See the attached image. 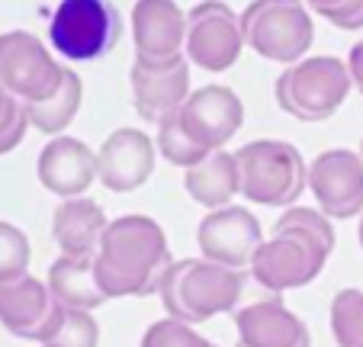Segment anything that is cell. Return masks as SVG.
I'll use <instances>...</instances> for the list:
<instances>
[{"mask_svg":"<svg viewBox=\"0 0 363 347\" xmlns=\"http://www.w3.org/2000/svg\"><path fill=\"white\" fill-rule=\"evenodd\" d=\"M174 254L167 235L151 216H119L103 231L94 270L106 299L155 296L171 270Z\"/></svg>","mask_w":363,"mask_h":347,"instance_id":"6da1fadb","label":"cell"},{"mask_svg":"<svg viewBox=\"0 0 363 347\" xmlns=\"http://www.w3.org/2000/svg\"><path fill=\"white\" fill-rule=\"evenodd\" d=\"M245 293V270L213 264L206 258L174 260L161 280V302L167 319L184 325H203L216 315L232 312Z\"/></svg>","mask_w":363,"mask_h":347,"instance_id":"7a4b0ae2","label":"cell"},{"mask_svg":"<svg viewBox=\"0 0 363 347\" xmlns=\"http://www.w3.org/2000/svg\"><path fill=\"white\" fill-rule=\"evenodd\" d=\"M238 158L241 197L257 206L289 209L308 187V164L293 142L257 138L235 151Z\"/></svg>","mask_w":363,"mask_h":347,"instance_id":"3957f363","label":"cell"},{"mask_svg":"<svg viewBox=\"0 0 363 347\" xmlns=\"http://www.w3.org/2000/svg\"><path fill=\"white\" fill-rule=\"evenodd\" d=\"M350 87L347 62L335 55H312L289 65L274 81V97L280 109L299 123H325L344 106Z\"/></svg>","mask_w":363,"mask_h":347,"instance_id":"277c9868","label":"cell"},{"mask_svg":"<svg viewBox=\"0 0 363 347\" xmlns=\"http://www.w3.org/2000/svg\"><path fill=\"white\" fill-rule=\"evenodd\" d=\"M245 45L277 65L302 62L315 42L312 10L302 0H251L241 13Z\"/></svg>","mask_w":363,"mask_h":347,"instance_id":"5b68a950","label":"cell"},{"mask_svg":"<svg viewBox=\"0 0 363 347\" xmlns=\"http://www.w3.org/2000/svg\"><path fill=\"white\" fill-rule=\"evenodd\" d=\"M123 13L113 0H62L48 20L52 52L65 62H96L119 45Z\"/></svg>","mask_w":363,"mask_h":347,"instance_id":"8992f818","label":"cell"},{"mask_svg":"<svg viewBox=\"0 0 363 347\" xmlns=\"http://www.w3.org/2000/svg\"><path fill=\"white\" fill-rule=\"evenodd\" d=\"M331 251L322 238L308 235V231H274V238H264V245L251 258V277L257 286L270 293H286L308 286L328 264Z\"/></svg>","mask_w":363,"mask_h":347,"instance_id":"52a82bcc","label":"cell"},{"mask_svg":"<svg viewBox=\"0 0 363 347\" xmlns=\"http://www.w3.org/2000/svg\"><path fill=\"white\" fill-rule=\"evenodd\" d=\"M65 65L39 35L26 29L0 33V84L20 103H39L62 84Z\"/></svg>","mask_w":363,"mask_h":347,"instance_id":"ba28073f","label":"cell"},{"mask_svg":"<svg viewBox=\"0 0 363 347\" xmlns=\"http://www.w3.org/2000/svg\"><path fill=\"white\" fill-rule=\"evenodd\" d=\"M245 48V33H241V16L232 13L222 0H199L186 13V48L184 55L190 65L222 75L235 68Z\"/></svg>","mask_w":363,"mask_h":347,"instance_id":"9c48e42d","label":"cell"},{"mask_svg":"<svg viewBox=\"0 0 363 347\" xmlns=\"http://www.w3.org/2000/svg\"><path fill=\"white\" fill-rule=\"evenodd\" d=\"M264 245V228L247 206H222L209 209L196 225V248L199 258L213 264L245 270L251 267L254 251Z\"/></svg>","mask_w":363,"mask_h":347,"instance_id":"30bf717a","label":"cell"},{"mask_svg":"<svg viewBox=\"0 0 363 347\" xmlns=\"http://www.w3.org/2000/svg\"><path fill=\"white\" fill-rule=\"evenodd\" d=\"M308 190L328 219H354L363 212V155L328 148L308 164Z\"/></svg>","mask_w":363,"mask_h":347,"instance_id":"8fae6325","label":"cell"},{"mask_svg":"<svg viewBox=\"0 0 363 347\" xmlns=\"http://www.w3.org/2000/svg\"><path fill=\"white\" fill-rule=\"evenodd\" d=\"M65 319V306H58L48 283L33 273L10 283H0V325L23 341L45 344L58 331Z\"/></svg>","mask_w":363,"mask_h":347,"instance_id":"7c38bea8","label":"cell"},{"mask_svg":"<svg viewBox=\"0 0 363 347\" xmlns=\"http://www.w3.org/2000/svg\"><path fill=\"white\" fill-rule=\"evenodd\" d=\"M180 126L186 136L206 151H222L232 136H238L241 123H245V103L232 87L222 84H206V87L193 90L186 97L184 109H180Z\"/></svg>","mask_w":363,"mask_h":347,"instance_id":"4fadbf2b","label":"cell"},{"mask_svg":"<svg viewBox=\"0 0 363 347\" xmlns=\"http://www.w3.org/2000/svg\"><path fill=\"white\" fill-rule=\"evenodd\" d=\"M158 161V145L142 129H116L96 148V180L110 193H135L148 184Z\"/></svg>","mask_w":363,"mask_h":347,"instance_id":"5bb4252c","label":"cell"},{"mask_svg":"<svg viewBox=\"0 0 363 347\" xmlns=\"http://www.w3.org/2000/svg\"><path fill=\"white\" fill-rule=\"evenodd\" d=\"M132 42H135V62L171 65L184 58L186 13L177 7V0H135Z\"/></svg>","mask_w":363,"mask_h":347,"instance_id":"9a60e30c","label":"cell"},{"mask_svg":"<svg viewBox=\"0 0 363 347\" xmlns=\"http://www.w3.org/2000/svg\"><path fill=\"white\" fill-rule=\"evenodd\" d=\"M132 106L145 123L161 126L164 119L184 109L190 90V58H177L171 65H145L135 62L129 71Z\"/></svg>","mask_w":363,"mask_h":347,"instance_id":"2e32d148","label":"cell"},{"mask_svg":"<svg viewBox=\"0 0 363 347\" xmlns=\"http://www.w3.org/2000/svg\"><path fill=\"white\" fill-rule=\"evenodd\" d=\"M42 187L62 199H77L96 180V151L74 136L48 138L35 161Z\"/></svg>","mask_w":363,"mask_h":347,"instance_id":"e0dca14e","label":"cell"},{"mask_svg":"<svg viewBox=\"0 0 363 347\" xmlns=\"http://www.w3.org/2000/svg\"><path fill=\"white\" fill-rule=\"evenodd\" d=\"M241 347H302L308 344V328L293 309L280 299L251 302L241 312H235Z\"/></svg>","mask_w":363,"mask_h":347,"instance_id":"ac0fdd59","label":"cell"},{"mask_svg":"<svg viewBox=\"0 0 363 347\" xmlns=\"http://www.w3.org/2000/svg\"><path fill=\"white\" fill-rule=\"evenodd\" d=\"M110 228L100 203L87 197L65 199L52 216V238L58 251L68 258H96V248L103 241V231Z\"/></svg>","mask_w":363,"mask_h":347,"instance_id":"d6986e66","label":"cell"},{"mask_svg":"<svg viewBox=\"0 0 363 347\" xmlns=\"http://www.w3.org/2000/svg\"><path fill=\"white\" fill-rule=\"evenodd\" d=\"M184 187L190 199H196L203 209H222L232 206V199L241 193V177H238V158L232 151H213L199 164L186 167Z\"/></svg>","mask_w":363,"mask_h":347,"instance_id":"ffe728a7","label":"cell"},{"mask_svg":"<svg viewBox=\"0 0 363 347\" xmlns=\"http://www.w3.org/2000/svg\"><path fill=\"white\" fill-rule=\"evenodd\" d=\"M48 290L55 296L58 306L65 309H84L94 312L106 302L100 283H96V270H94V258H62L48 267Z\"/></svg>","mask_w":363,"mask_h":347,"instance_id":"44dd1931","label":"cell"},{"mask_svg":"<svg viewBox=\"0 0 363 347\" xmlns=\"http://www.w3.org/2000/svg\"><path fill=\"white\" fill-rule=\"evenodd\" d=\"M81 103H84V81L77 77L74 68L65 65L62 84H58L55 94L39 103H23V106H26V116H29V126H33V129L55 138L74 123V116L81 113Z\"/></svg>","mask_w":363,"mask_h":347,"instance_id":"7402d4cb","label":"cell"},{"mask_svg":"<svg viewBox=\"0 0 363 347\" xmlns=\"http://www.w3.org/2000/svg\"><path fill=\"white\" fill-rule=\"evenodd\" d=\"M331 334L337 347H363V290L347 286L331 299Z\"/></svg>","mask_w":363,"mask_h":347,"instance_id":"603a6c76","label":"cell"},{"mask_svg":"<svg viewBox=\"0 0 363 347\" xmlns=\"http://www.w3.org/2000/svg\"><path fill=\"white\" fill-rule=\"evenodd\" d=\"M155 145H158V155L164 158V161H171L174 167H184V170L213 155V151L199 148V145L186 136V129L180 126V116H171V119H164V123L158 126Z\"/></svg>","mask_w":363,"mask_h":347,"instance_id":"cb8c5ba5","label":"cell"},{"mask_svg":"<svg viewBox=\"0 0 363 347\" xmlns=\"http://www.w3.org/2000/svg\"><path fill=\"white\" fill-rule=\"evenodd\" d=\"M29 258H33V248H29L26 231L16 228L13 222H0V283L26 277Z\"/></svg>","mask_w":363,"mask_h":347,"instance_id":"d4e9b609","label":"cell"},{"mask_svg":"<svg viewBox=\"0 0 363 347\" xmlns=\"http://www.w3.org/2000/svg\"><path fill=\"white\" fill-rule=\"evenodd\" d=\"M96 344H100V325H96L94 312L65 309V319L58 325V331L42 347H96Z\"/></svg>","mask_w":363,"mask_h":347,"instance_id":"484cf974","label":"cell"},{"mask_svg":"<svg viewBox=\"0 0 363 347\" xmlns=\"http://www.w3.org/2000/svg\"><path fill=\"white\" fill-rule=\"evenodd\" d=\"M293 228L308 231V235L322 238L328 248H335V225H331V219L322 209H308V206H289V209H283V216L274 222V231H293Z\"/></svg>","mask_w":363,"mask_h":347,"instance_id":"4316f807","label":"cell"},{"mask_svg":"<svg viewBox=\"0 0 363 347\" xmlns=\"http://www.w3.org/2000/svg\"><path fill=\"white\" fill-rule=\"evenodd\" d=\"M26 129H29L26 106L0 84V155H10L26 138Z\"/></svg>","mask_w":363,"mask_h":347,"instance_id":"83f0119b","label":"cell"},{"mask_svg":"<svg viewBox=\"0 0 363 347\" xmlns=\"http://www.w3.org/2000/svg\"><path fill=\"white\" fill-rule=\"evenodd\" d=\"M213 341L199 338L193 325H184L177 319H158L151 321L142 334V347H209Z\"/></svg>","mask_w":363,"mask_h":347,"instance_id":"f1b7e54d","label":"cell"},{"mask_svg":"<svg viewBox=\"0 0 363 347\" xmlns=\"http://www.w3.org/2000/svg\"><path fill=\"white\" fill-rule=\"evenodd\" d=\"M328 23H335L337 29H347V33H357L363 29V0H347Z\"/></svg>","mask_w":363,"mask_h":347,"instance_id":"f546056e","label":"cell"},{"mask_svg":"<svg viewBox=\"0 0 363 347\" xmlns=\"http://www.w3.org/2000/svg\"><path fill=\"white\" fill-rule=\"evenodd\" d=\"M347 71H350V81H354V87L360 90V97H363V39L350 45V52H347Z\"/></svg>","mask_w":363,"mask_h":347,"instance_id":"4dcf8cb0","label":"cell"},{"mask_svg":"<svg viewBox=\"0 0 363 347\" xmlns=\"http://www.w3.org/2000/svg\"><path fill=\"white\" fill-rule=\"evenodd\" d=\"M312 13H318V16H325V20H331V16L337 13V10L347 4V0H302Z\"/></svg>","mask_w":363,"mask_h":347,"instance_id":"1f68e13d","label":"cell"},{"mask_svg":"<svg viewBox=\"0 0 363 347\" xmlns=\"http://www.w3.org/2000/svg\"><path fill=\"white\" fill-rule=\"evenodd\" d=\"M357 238H360V248H363V212H360V228H357Z\"/></svg>","mask_w":363,"mask_h":347,"instance_id":"d6a6232c","label":"cell"},{"mask_svg":"<svg viewBox=\"0 0 363 347\" xmlns=\"http://www.w3.org/2000/svg\"><path fill=\"white\" fill-rule=\"evenodd\" d=\"M235 347H241V344H235ZM302 347H312V341H308V344H302Z\"/></svg>","mask_w":363,"mask_h":347,"instance_id":"836d02e7","label":"cell"},{"mask_svg":"<svg viewBox=\"0 0 363 347\" xmlns=\"http://www.w3.org/2000/svg\"><path fill=\"white\" fill-rule=\"evenodd\" d=\"M360 155H363V142H360Z\"/></svg>","mask_w":363,"mask_h":347,"instance_id":"e575fe53","label":"cell"},{"mask_svg":"<svg viewBox=\"0 0 363 347\" xmlns=\"http://www.w3.org/2000/svg\"><path fill=\"white\" fill-rule=\"evenodd\" d=\"M209 347H219V344H209Z\"/></svg>","mask_w":363,"mask_h":347,"instance_id":"d590c367","label":"cell"}]
</instances>
